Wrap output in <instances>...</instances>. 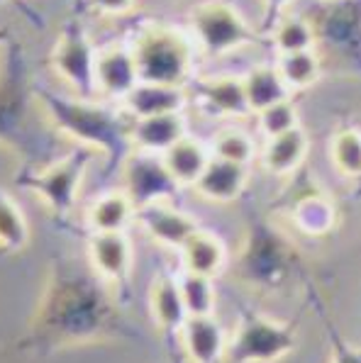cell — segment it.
<instances>
[{"label": "cell", "instance_id": "1", "mask_svg": "<svg viewBox=\"0 0 361 363\" xmlns=\"http://www.w3.org/2000/svg\"><path fill=\"white\" fill-rule=\"evenodd\" d=\"M96 271H86L66 259L52 261L44 293L20 351L52 356L74 346L105 342H142L144 334L120 310Z\"/></svg>", "mask_w": 361, "mask_h": 363}, {"label": "cell", "instance_id": "2", "mask_svg": "<svg viewBox=\"0 0 361 363\" xmlns=\"http://www.w3.org/2000/svg\"><path fill=\"white\" fill-rule=\"evenodd\" d=\"M35 98L25 49L10 39L0 69V147L25 161L22 169H42L54 161L49 159V137L32 115Z\"/></svg>", "mask_w": 361, "mask_h": 363}, {"label": "cell", "instance_id": "3", "mask_svg": "<svg viewBox=\"0 0 361 363\" xmlns=\"http://www.w3.org/2000/svg\"><path fill=\"white\" fill-rule=\"evenodd\" d=\"M35 96L47 117L52 120V125L61 134L76 139L81 147L103 152L108 156L110 171L125 164V159L132 152V122L125 125L122 117L101 108V105L88 103L86 98H64L47 91V88H35Z\"/></svg>", "mask_w": 361, "mask_h": 363}, {"label": "cell", "instance_id": "4", "mask_svg": "<svg viewBox=\"0 0 361 363\" xmlns=\"http://www.w3.org/2000/svg\"><path fill=\"white\" fill-rule=\"evenodd\" d=\"M140 81L186 86L193 69V44L181 30L169 25H144L130 44Z\"/></svg>", "mask_w": 361, "mask_h": 363}, {"label": "cell", "instance_id": "5", "mask_svg": "<svg viewBox=\"0 0 361 363\" xmlns=\"http://www.w3.org/2000/svg\"><path fill=\"white\" fill-rule=\"evenodd\" d=\"M298 320L276 322L259 312L242 310L235 334L227 342V363H279L296 351Z\"/></svg>", "mask_w": 361, "mask_h": 363}, {"label": "cell", "instance_id": "6", "mask_svg": "<svg viewBox=\"0 0 361 363\" xmlns=\"http://www.w3.org/2000/svg\"><path fill=\"white\" fill-rule=\"evenodd\" d=\"M91 161L93 149L76 147L42 169H22L15 176V183L40 195L44 205L57 217H69L71 210L76 208V198H79L81 183L86 178Z\"/></svg>", "mask_w": 361, "mask_h": 363}, {"label": "cell", "instance_id": "7", "mask_svg": "<svg viewBox=\"0 0 361 363\" xmlns=\"http://www.w3.org/2000/svg\"><path fill=\"white\" fill-rule=\"evenodd\" d=\"M188 25L210 57H225L254 42V30L247 18L227 0H203L188 13Z\"/></svg>", "mask_w": 361, "mask_h": 363}, {"label": "cell", "instance_id": "8", "mask_svg": "<svg viewBox=\"0 0 361 363\" xmlns=\"http://www.w3.org/2000/svg\"><path fill=\"white\" fill-rule=\"evenodd\" d=\"M96 49L79 22H69L61 30L52 49V66L81 98L96 96Z\"/></svg>", "mask_w": 361, "mask_h": 363}, {"label": "cell", "instance_id": "9", "mask_svg": "<svg viewBox=\"0 0 361 363\" xmlns=\"http://www.w3.org/2000/svg\"><path fill=\"white\" fill-rule=\"evenodd\" d=\"M122 178H125V193L132 198L137 208L174 200L181 193V186L166 169L161 154H149L132 149L122 164Z\"/></svg>", "mask_w": 361, "mask_h": 363}, {"label": "cell", "instance_id": "10", "mask_svg": "<svg viewBox=\"0 0 361 363\" xmlns=\"http://www.w3.org/2000/svg\"><path fill=\"white\" fill-rule=\"evenodd\" d=\"M88 261L105 283H113L120 303L130 300L132 281V242L125 232H96L88 239Z\"/></svg>", "mask_w": 361, "mask_h": 363}, {"label": "cell", "instance_id": "11", "mask_svg": "<svg viewBox=\"0 0 361 363\" xmlns=\"http://www.w3.org/2000/svg\"><path fill=\"white\" fill-rule=\"evenodd\" d=\"M149 310H152L154 325H157V329L166 342L171 363H181V354H179L181 332L191 315H188L186 305H183L179 276H171V273H166V271L157 273V278H154V283H152V290H149Z\"/></svg>", "mask_w": 361, "mask_h": 363}, {"label": "cell", "instance_id": "12", "mask_svg": "<svg viewBox=\"0 0 361 363\" xmlns=\"http://www.w3.org/2000/svg\"><path fill=\"white\" fill-rule=\"evenodd\" d=\"M135 222H140L142 230L157 244H161V247H166V249H176V251L201 230L196 217L183 212L181 208H176V205H171L169 200L137 208Z\"/></svg>", "mask_w": 361, "mask_h": 363}, {"label": "cell", "instance_id": "13", "mask_svg": "<svg viewBox=\"0 0 361 363\" xmlns=\"http://www.w3.org/2000/svg\"><path fill=\"white\" fill-rule=\"evenodd\" d=\"M140 83V71L130 47L110 44L96 54V91L105 98L125 100Z\"/></svg>", "mask_w": 361, "mask_h": 363}, {"label": "cell", "instance_id": "14", "mask_svg": "<svg viewBox=\"0 0 361 363\" xmlns=\"http://www.w3.org/2000/svg\"><path fill=\"white\" fill-rule=\"evenodd\" d=\"M227 342L230 337L215 315L188 317L181 332V351L191 363H222Z\"/></svg>", "mask_w": 361, "mask_h": 363}, {"label": "cell", "instance_id": "15", "mask_svg": "<svg viewBox=\"0 0 361 363\" xmlns=\"http://www.w3.org/2000/svg\"><path fill=\"white\" fill-rule=\"evenodd\" d=\"M196 96L205 113L215 117H247L252 113L247 103V93H244L242 76L220 74L201 78L196 83Z\"/></svg>", "mask_w": 361, "mask_h": 363}, {"label": "cell", "instance_id": "16", "mask_svg": "<svg viewBox=\"0 0 361 363\" xmlns=\"http://www.w3.org/2000/svg\"><path fill=\"white\" fill-rule=\"evenodd\" d=\"M186 103L188 96L181 86H164V83H147V81L137 83L135 91L122 100V105H125L127 115L132 120L183 113Z\"/></svg>", "mask_w": 361, "mask_h": 363}, {"label": "cell", "instance_id": "17", "mask_svg": "<svg viewBox=\"0 0 361 363\" xmlns=\"http://www.w3.org/2000/svg\"><path fill=\"white\" fill-rule=\"evenodd\" d=\"M247 183L249 166L232 164V161L213 156L208 169L203 171V176L198 178V183L193 188H196L201 198L210 200V203H232L244 193Z\"/></svg>", "mask_w": 361, "mask_h": 363}, {"label": "cell", "instance_id": "18", "mask_svg": "<svg viewBox=\"0 0 361 363\" xmlns=\"http://www.w3.org/2000/svg\"><path fill=\"white\" fill-rule=\"evenodd\" d=\"M188 134L183 113L171 115H157V117H142V120H132V149L149 154H164L174 147L179 139Z\"/></svg>", "mask_w": 361, "mask_h": 363}, {"label": "cell", "instance_id": "19", "mask_svg": "<svg viewBox=\"0 0 361 363\" xmlns=\"http://www.w3.org/2000/svg\"><path fill=\"white\" fill-rule=\"evenodd\" d=\"M161 159H164L166 169H169V173L176 178V183H179L181 188H186V186L193 188L198 183V178L203 176V171L208 169L210 159H213V152H210V147H205L201 139L186 134V137L179 139V142L169 149V152L161 154Z\"/></svg>", "mask_w": 361, "mask_h": 363}, {"label": "cell", "instance_id": "20", "mask_svg": "<svg viewBox=\"0 0 361 363\" xmlns=\"http://www.w3.org/2000/svg\"><path fill=\"white\" fill-rule=\"evenodd\" d=\"M137 205L125 191L103 193L88 205L86 225L91 234L96 232H125L135 222Z\"/></svg>", "mask_w": 361, "mask_h": 363}, {"label": "cell", "instance_id": "21", "mask_svg": "<svg viewBox=\"0 0 361 363\" xmlns=\"http://www.w3.org/2000/svg\"><path fill=\"white\" fill-rule=\"evenodd\" d=\"M179 254H181L183 271L198 273V276H208V278L220 276L222 268L227 264L225 244L213 232H205V230H198L193 234L179 249Z\"/></svg>", "mask_w": 361, "mask_h": 363}, {"label": "cell", "instance_id": "22", "mask_svg": "<svg viewBox=\"0 0 361 363\" xmlns=\"http://www.w3.org/2000/svg\"><path fill=\"white\" fill-rule=\"evenodd\" d=\"M310 149V139L305 130L296 127V130L279 134V137L266 139L264 152H261V164L274 176H288L298 169L305 161Z\"/></svg>", "mask_w": 361, "mask_h": 363}, {"label": "cell", "instance_id": "23", "mask_svg": "<svg viewBox=\"0 0 361 363\" xmlns=\"http://www.w3.org/2000/svg\"><path fill=\"white\" fill-rule=\"evenodd\" d=\"M242 81H244V93H247L249 110L257 115L261 110L286 100L288 93H291L288 83L283 81L279 66L259 64V66H254V69H249L247 74L242 76Z\"/></svg>", "mask_w": 361, "mask_h": 363}, {"label": "cell", "instance_id": "24", "mask_svg": "<svg viewBox=\"0 0 361 363\" xmlns=\"http://www.w3.org/2000/svg\"><path fill=\"white\" fill-rule=\"evenodd\" d=\"M30 244V227L20 205L0 186V251H22Z\"/></svg>", "mask_w": 361, "mask_h": 363}, {"label": "cell", "instance_id": "25", "mask_svg": "<svg viewBox=\"0 0 361 363\" xmlns=\"http://www.w3.org/2000/svg\"><path fill=\"white\" fill-rule=\"evenodd\" d=\"M179 288L181 298L186 305L191 317H203V315H215V286L213 278L198 276V273H179Z\"/></svg>", "mask_w": 361, "mask_h": 363}, {"label": "cell", "instance_id": "26", "mask_svg": "<svg viewBox=\"0 0 361 363\" xmlns=\"http://www.w3.org/2000/svg\"><path fill=\"white\" fill-rule=\"evenodd\" d=\"M276 66H279V71H281L283 81L288 83V88H308L320 78V59L313 49L279 54Z\"/></svg>", "mask_w": 361, "mask_h": 363}, {"label": "cell", "instance_id": "27", "mask_svg": "<svg viewBox=\"0 0 361 363\" xmlns=\"http://www.w3.org/2000/svg\"><path fill=\"white\" fill-rule=\"evenodd\" d=\"M274 47L279 54L313 49L315 47L313 25L305 18H298V15H286V18H281L279 25L274 27Z\"/></svg>", "mask_w": 361, "mask_h": 363}, {"label": "cell", "instance_id": "28", "mask_svg": "<svg viewBox=\"0 0 361 363\" xmlns=\"http://www.w3.org/2000/svg\"><path fill=\"white\" fill-rule=\"evenodd\" d=\"M330 159L347 178H361V132L340 130L330 142Z\"/></svg>", "mask_w": 361, "mask_h": 363}, {"label": "cell", "instance_id": "29", "mask_svg": "<svg viewBox=\"0 0 361 363\" xmlns=\"http://www.w3.org/2000/svg\"><path fill=\"white\" fill-rule=\"evenodd\" d=\"M210 152L218 159L232 161V164H242L249 166L254 159V142L244 130H237V127H225L213 137L210 142Z\"/></svg>", "mask_w": 361, "mask_h": 363}, {"label": "cell", "instance_id": "30", "mask_svg": "<svg viewBox=\"0 0 361 363\" xmlns=\"http://www.w3.org/2000/svg\"><path fill=\"white\" fill-rule=\"evenodd\" d=\"M293 217H296L298 227L303 232L322 234L330 230L332 222H335V210H332V205L322 195H313V198H305L296 205Z\"/></svg>", "mask_w": 361, "mask_h": 363}, {"label": "cell", "instance_id": "31", "mask_svg": "<svg viewBox=\"0 0 361 363\" xmlns=\"http://www.w3.org/2000/svg\"><path fill=\"white\" fill-rule=\"evenodd\" d=\"M257 117H259V130L266 139L279 137V134H286V132L296 130V127H301L298 125V110L291 98L261 110Z\"/></svg>", "mask_w": 361, "mask_h": 363}, {"label": "cell", "instance_id": "32", "mask_svg": "<svg viewBox=\"0 0 361 363\" xmlns=\"http://www.w3.org/2000/svg\"><path fill=\"white\" fill-rule=\"evenodd\" d=\"M322 317V327L327 329V337H330V346H332V359L330 363H361V346H352L347 339L337 332L335 322L327 315Z\"/></svg>", "mask_w": 361, "mask_h": 363}, {"label": "cell", "instance_id": "33", "mask_svg": "<svg viewBox=\"0 0 361 363\" xmlns=\"http://www.w3.org/2000/svg\"><path fill=\"white\" fill-rule=\"evenodd\" d=\"M137 0H91V8L103 15H127Z\"/></svg>", "mask_w": 361, "mask_h": 363}, {"label": "cell", "instance_id": "34", "mask_svg": "<svg viewBox=\"0 0 361 363\" xmlns=\"http://www.w3.org/2000/svg\"><path fill=\"white\" fill-rule=\"evenodd\" d=\"M291 0H264V5H269L271 10H283Z\"/></svg>", "mask_w": 361, "mask_h": 363}, {"label": "cell", "instance_id": "35", "mask_svg": "<svg viewBox=\"0 0 361 363\" xmlns=\"http://www.w3.org/2000/svg\"><path fill=\"white\" fill-rule=\"evenodd\" d=\"M10 42V32L8 30H0V47H3V44H8Z\"/></svg>", "mask_w": 361, "mask_h": 363}, {"label": "cell", "instance_id": "36", "mask_svg": "<svg viewBox=\"0 0 361 363\" xmlns=\"http://www.w3.org/2000/svg\"><path fill=\"white\" fill-rule=\"evenodd\" d=\"M322 3H337V0H322Z\"/></svg>", "mask_w": 361, "mask_h": 363}]
</instances>
